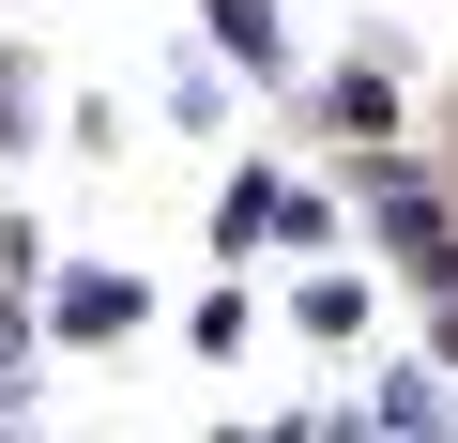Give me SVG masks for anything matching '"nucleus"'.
Wrapping results in <instances>:
<instances>
[{
  "label": "nucleus",
  "mask_w": 458,
  "mask_h": 443,
  "mask_svg": "<svg viewBox=\"0 0 458 443\" xmlns=\"http://www.w3.org/2000/svg\"><path fill=\"white\" fill-rule=\"evenodd\" d=\"M214 230H229V245H306V230H321V199H306V183H276V168H245Z\"/></svg>",
  "instance_id": "obj_1"
},
{
  "label": "nucleus",
  "mask_w": 458,
  "mask_h": 443,
  "mask_svg": "<svg viewBox=\"0 0 458 443\" xmlns=\"http://www.w3.org/2000/svg\"><path fill=\"white\" fill-rule=\"evenodd\" d=\"M199 16H214V47H229V62H260V77L291 62V47H276V16H260V0H199Z\"/></svg>",
  "instance_id": "obj_3"
},
{
  "label": "nucleus",
  "mask_w": 458,
  "mask_h": 443,
  "mask_svg": "<svg viewBox=\"0 0 458 443\" xmlns=\"http://www.w3.org/2000/svg\"><path fill=\"white\" fill-rule=\"evenodd\" d=\"M123 321H138L123 276H62V337H123Z\"/></svg>",
  "instance_id": "obj_2"
},
{
  "label": "nucleus",
  "mask_w": 458,
  "mask_h": 443,
  "mask_svg": "<svg viewBox=\"0 0 458 443\" xmlns=\"http://www.w3.org/2000/svg\"><path fill=\"white\" fill-rule=\"evenodd\" d=\"M31 107H47V92H31V62H0V153L31 138Z\"/></svg>",
  "instance_id": "obj_4"
}]
</instances>
